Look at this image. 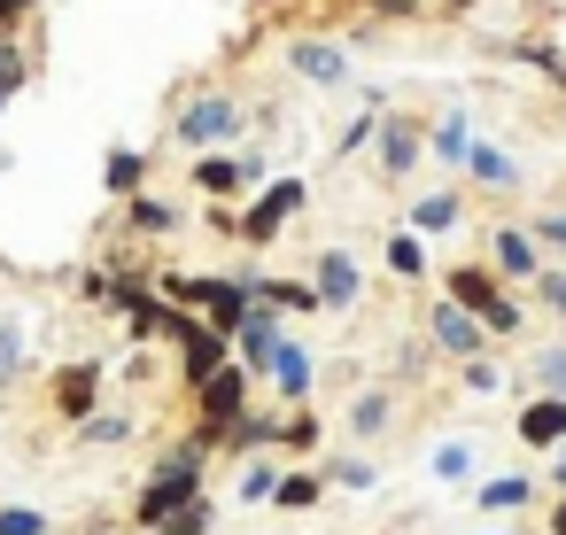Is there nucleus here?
<instances>
[{"instance_id":"nucleus-1","label":"nucleus","mask_w":566,"mask_h":535,"mask_svg":"<svg viewBox=\"0 0 566 535\" xmlns=\"http://www.w3.org/2000/svg\"><path fill=\"white\" fill-rule=\"evenodd\" d=\"M202 450H171L156 489L140 496V527H164V535H202L210 527V504H202Z\"/></svg>"},{"instance_id":"nucleus-2","label":"nucleus","mask_w":566,"mask_h":535,"mask_svg":"<svg viewBox=\"0 0 566 535\" xmlns=\"http://www.w3.org/2000/svg\"><path fill=\"white\" fill-rule=\"evenodd\" d=\"M450 303H458V311H481V318H473L481 334H512V326L527 318V311H512V295H496V287H489V272H473V264H465V272H450Z\"/></svg>"},{"instance_id":"nucleus-3","label":"nucleus","mask_w":566,"mask_h":535,"mask_svg":"<svg viewBox=\"0 0 566 535\" xmlns=\"http://www.w3.org/2000/svg\"><path fill=\"white\" fill-rule=\"evenodd\" d=\"M179 295L210 311V334H226V326L249 318V287H233V280H179Z\"/></svg>"},{"instance_id":"nucleus-4","label":"nucleus","mask_w":566,"mask_h":535,"mask_svg":"<svg viewBox=\"0 0 566 535\" xmlns=\"http://www.w3.org/2000/svg\"><path fill=\"white\" fill-rule=\"evenodd\" d=\"M195 396H202V411H210L218 427H241V396H249V373H241V365H218L210 380H195Z\"/></svg>"},{"instance_id":"nucleus-5","label":"nucleus","mask_w":566,"mask_h":535,"mask_svg":"<svg viewBox=\"0 0 566 535\" xmlns=\"http://www.w3.org/2000/svg\"><path fill=\"white\" fill-rule=\"evenodd\" d=\"M226 133H241V109H233L226 94H210V102H195V109L179 117V140H187V148H202V140H226Z\"/></svg>"},{"instance_id":"nucleus-6","label":"nucleus","mask_w":566,"mask_h":535,"mask_svg":"<svg viewBox=\"0 0 566 535\" xmlns=\"http://www.w3.org/2000/svg\"><path fill=\"white\" fill-rule=\"evenodd\" d=\"M295 210H303V179H280V187L241 218V233H249V241H272V233H280V218H295Z\"/></svg>"},{"instance_id":"nucleus-7","label":"nucleus","mask_w":566,"mask_h":535,"mask_svg":"<svg viewBox=\"0 0 566 535\" xmlns=\"http://www.w3.org/2000/svg\"><path fill=\"white\" fill-rule=\"evenodd\" d=\"M357 303V264L342 249H318V311H349Z\"/></svg>"},{"instance_id":"nucleus-8","label":"nucleus","mask_w":566,"mask_h":535,"mask_svg":"<svg viewBox=\"0 0 566 535\" xmlns=\"http://www.w3.org/2000/svg\"><path fill=\"white\" fill-rule=\"evenodd\" d=\"M520 442H535V450H558V442H566V403H558V396L527 403V411H520Z\"/></svg>"},{"instance_id":"nucleus-9","label":"nucleus","mask_w":566,"mask_h":535,"mask_svg":"<svg viewBox=\"0 0 566 535\" xmlns=\"http://www.w3.org/2000/svg\"><path fill=\"white\" fill-rule=\"evenodd\" d=\"M489 256H496V272H504V280H535V272H543L535 241H527V233H512V225H504V233L489 241Z\"/></svg>"},{"instance_id":"nucleus-10","label":"nucleus","mask_w":566,"mask_h":535,"mask_svg":"<svg viewBox=\"0 0 566 535\" xmlns=\"http://www.w3.org/2000/svg\"><path fill=\"white\" fill-rule=\"evenodd\" d=\"M272 388H280L287 403H303V396H311V357H303L295 342H280V349H272Z\"/></svg>"},{"instance_id":"nucleus-11","label":"nucleus","mask_w":566,"mask_h":535,"mask_svg":"<svg viewBox=\"0 0 566 535\" xmlns=\"http://www.w3.org/2000/svg\"><path fill=\"white\" fill-rule=\"evenodd\" d=\"M295 71H303V78H318V86H342V78H349L342 48H318V40H303V48H295Z\"/></svg>"},{"instance_id":"nucleus-12","label":"nucleus","mask_w":566,"mask_h":535,"mask_svg":"<svg viewBox=\"0 0 566 535\" xmlns=\"http://www.w3.org/2000/svg\"><path fill=\"white\" fill-rule=\"evenodd\" d=\"M434 342H442V349H458V357H473V349H481V326H473L458 303H442V311H434Z\"/></svg>"},{"instance_id":"nucleus-13","label":"nucleus","mask_w":566,"mask_h":535,"mask_svg":"<svg viewBox=\"0 0 566 535\" xmlns=\"http://www.w3.org/2000/svg\"><path fill=\"white\" fill-rule=\"evenodd\" d=\"M411 156H419L411 117H388V125H380V164H388V171H411Z\"/></svg>"},{"instance_id":"nucleus-14","label":"nucleus","mask_w":566,"mask_h":535,"mask_svg":"<svg viewBox=\"0 0 566 535\" xmlns=\"http://www.w3.org/2000/svg\"><path fill=\"white\" fill-rule=\"evenodd\" d=\"M241 349H249V365H256V373H264V365H272V349H280V326H272L256 303H249V318H241Z\"/></svg>"},{"instance_id":"nucleus-15","label":"nucleus","mask_w":566,"mask_h":535,"mask_svg":"<svg viewBox=\"0 0 566 535\" xmlns=\"http://www.w3.org/2000/svg\"><path fill=\"white\" fill-rule=\"evenodd\" d=\"M527 496H535V481H520V473H504V481H481V489H473V504H481V512H520Z\"/></svg>"},{"instance_id":"nucleus-16","label":"nucleus","mask_w":566,"mask_h":535,"mask_svg":"<svg viewBox=\"0 0 566 535\" xmlns=\"http://www.w3.org/2000/svg\"><path fill=\"white\" fill-rule=\"evenodd\" d=\"M427 148H434L442 164H465V156H473V125H465V117H442V125L427 133Z\"/></svg>"},{"instance_id":"nucleus-17","label":"nucleus","mask_w":566,"mask_h":535,"mask_svg":"<svg viewBox=\"0 0 566 535\" xmlns=\"http://www.w3.org/2000/svg\"><path fill=\"white\" fill-rule=\"evenodd\" d=\"M94 396H102V373H94V365H71V373H63V388H55V403H63V411H86Z\"/></svg>"},{"instance_id":"nucleus-18","label":"nucleus","mask_w":566,"mask_h":535,"mask_svg":"<svg viewBox=\"0 0 566 535\" xmlns=\"http://www.w3.org/2000/svg\"><path fill=\"white\" fill-rule=\"evenodd\" d=\"M140 179H148V156L117 148V156H109V195H140Z\"/></svg>"},{"instance_id":"nucleus-19","label":"nucleus","mask_w":566,"mask_h":535,"mask_svg":"<svg viewBox=\"0 0 566 535\" xmlns=\"http://www.w3.org/2000/svg\"><path fill=\"white\" fill-rule=\"evenodd\" d=\"M195 187H202V195H233V187H241V164L210 156V164H195Z\"/></svg>"},{"instance_id":"nucleus-20","label":"nucleus","mask_w":566,"mask_h":535,"mask_svg":"<svg viewBox=\"0 0 566 535\" xmlns=\"http://www.w3.org/2000/svg\"><path fill=\"white\" fill-rule=\"evenodd\" d=\"M388 264H396L403 280H411V272H427V241H419V233H396V241H388Z\"/></svg>"},{"instance_id":"nucleus-21","label":"nucleus","mask_w":566,"mask_h":535,"mask_svg":"<svg viewBox=\"0 0 566 535\" xmlns=\"http://www.w3.org/2000/svg\"><path fill=\"white\" fill-rule=\"evenodd\" d=\"M318 496H326V489H318L311 473H295V481H280V489H272V504H287V512H311Z\"/></svg>"},{"instance_id":"nucleus-22","label":"nucleus","mask_w":566,"mask_h":535,"mask_svg":"<svg viewBox=\"0 0 566 535\" xmlns=\"http://www.w3.org/2000/svg\"><path fill=\"white\" fill-rule=\"evenodd\" d=\"M419 225H427V233L458 225V195H427V202H419Z\"/></svg>"},{"instance_id":"nucleus-23","label":"nucleus","mask_w":566,"mask_h":535,"mask_svg":"<svg viewBox=\"0 0 566 535\" xmlns=\"http://www.w3.org/2000/svg\"><path fill=\"white\" fill-rule=\"evenodd\" d=\"M17 365H24V342H17V326H0V388L17 380Z\"/></svg>"},{"instance_id":"nucleus-24","label":"nucleus","mask_w":566,"mask_h":535,"mask_svg":"<svg viewBox=\"0 0 566 535\" xmlns=\"http://www.w3.org/2000/svg\"><path fill=\"white\" fill-rule=\"evenodd\" d=\"M380 419H388V396H357V411H349V427H357V434H373Z\"/></svg>"},{"instance_id":"nucleus-25","label":"nucleus","mask_w":566,"mask_h":535,"mask_svg":"<svg viewBox=\"0 0 566 535\" xmlns=\"http://www.w3.org/2000/svg\"><path fill=\"white\" fill-rule=\"evenodd\" d=\"M535 373H543V388L566 403V349H543V365H535Z\"/></svg>"},{"instance_id":"nucleus-26","label":"nucleus","mask_w":566,"mask_h":535,"mask_svg":"<svg viewBox=\"0 0 566 535\" xmlns=\"http://www.w3.org/2000/svg\"><path fill=\"white\" fill-rule=\"evenodd\" d=\"M272 489H280V473H272V465H256V473L241 481V496H249V504H272Z\"/></svg>"},{"instance_id":"nucleus-27","label":"nucleus","mask_w":566,"mask_h":535,"mask_svg":"<svg viewBox=\"0 0 566 535\" xmlns=\"http://www.w3.org/2000/svg\"><path fill=\"white\" fill-rule=\"evenodd\" d=\"M17 86H24V55H17V48H0V102H9Z\"/></svg>"},{"instance_id":"nucleus-28","label":"nucleus","mask_w":566,"mask_h":535,"mask_svg":"<svg viewBox=\"0 0 566 535\" xmlns=\"http://www.w3.org/2000/svg\"><path fill=\"white\" fill-rule=\"evenodd\" d=\"M465 164H473V171H481V179H512V164H504V156H496V148H473V156H465Z\"/></svg>"},{"instance_id":"nucleus-29","label":"nucleus","mask_w":566,"mask_h":535,"mask_svg":"<svg viewBox=\"0 0 566 535\" xmlns=\"http://www.w3.org/2000/svg\"><path fill=\"white\" fill-rule=\"evenodd\" d=\"M0 535H40V512H17L9 504V512H0Z\"/></svg>"},{"instance_id":"nucleus-30","label":"nucleus","mask_w":566,"mask_h":535,"mask_svg":"<svg viewBox=\"0 0 566 535\" xmlns=\"http://www.w3.org/2000/svg\"><path fill=\"white\" fill-rule=\"evenodd\" d=\"M535 241H551V249H566V210H551V218H535Z\"/></svg>"},{"instance_id":"nucleus-31","label":"nucleus","mask_w":566,"mask_h":535,"mask_svg":"<svg viewBox=\"0 0 566 535\" xmlns=\"http://www.w3.org/2000/svg\"><path fill=\"white\" fill-rule=\"evenodd\" d=\"M535 287H543L551 311H566V272H535Z\"/></svg>"},{"instance_id":"nucleus-32","label":"nucleus","mask_w":566,"mask_h":535,"mask_svg":"<svg viewBox=\"0 0 566 535\" xmlns=\"http://www.w3.org/2000/svg\"><path fill=\"white\" fill-rule=\"evenodd\" d=\"M133 225H148V233H164V225H171V210H164V202H140V210H133Z\"/></svg>"},{"instance_id":"nucleus-33","label":"nucleus","mask_w":566,"mask_h":535,"mask_svg":"<svg viewBox=\"0 0 566 535\" xmlns=\"http://www.w3.org/2000/svg\"><path fill=\"white\" fill-rule=\"evenodd\" d=\"M24 9H32V0H0V32H9V24H17Z\"/></svg>"},{"instance_id":"nucleus-34","label":"nucleus","mask_w":566,"mask_h":535,"mask_svg":"<svg viewBox=\"0 0 566 535\" xmlns=\"http://www.w3.org/2000/svg\"><path fill=\"white\" fill-rule=\"evenodd\" d=\"M551 535H566V504H558V512H551Z\"/></svg>"},{"instance_id":"nucleus-35","label":"nucleus","mask_w":566,"mask_h":535,"mask_svg":"<svg viewBox=\"0 0 566 535\" xmlns=\"http://www.w3.org/2000/svg\"><path fill=\"white\" fill-rule=\"evenodd\" d=\"M558 489H566V450H558Z\"/></svg>"},{"instance_id":"nucleus-36","label":"nucleus","mask_w":566,"mask_h":535,"mask_svg":"<svg viewBox=\"0 0 566 535\" xmlns=\"http://www.w3.org/2000/svg\"><path fill=\"white\" fill-rule=\"evenodd\" d=\"M450 9H473V0H450Z\"/></svg>"},{"instance_id":"nucleus-37","label":"nucleus","mask_w":566,"mask_h":535,"mask_svg":"<svg viewBox=\"0 0 566 535\" xmlns=\"http://www.w3.org/2000/svg\"><path fill=\"white\" fill-rule=\"evenodd\" d=\"M365 9H373V0H365Z\"/></svg>"}]
</instances>
